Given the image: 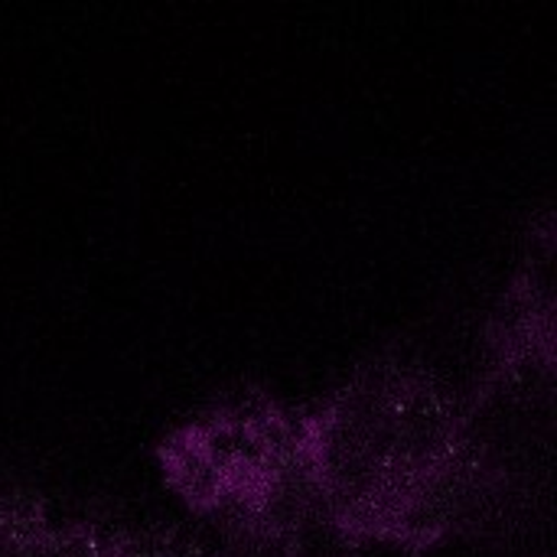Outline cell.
Masks as SVG:
<instances>
[]
</instances>
